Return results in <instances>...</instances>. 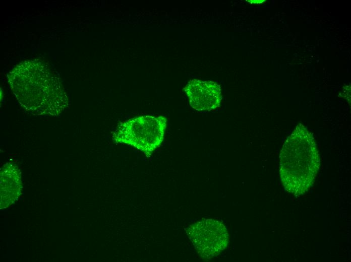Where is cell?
<instances>
[{"label":"cell","mask_w":351,"mask_h":262,"mask_svg":"<svg viewBox=\"0 0 351 262\" xmlns=\"http://www.w3.org/2000/svg\"><path fill=\"white\" fill-rule=\"evenodd\" d=\"M189 234L196 249L204 259H211L227 246L228 235L225 226L212 219L203 220L192 225Z\"/></svg>","instance_id":"cell-4"},{"label":"cell","mask_w":351,"mask_h":262,"mask_svg":"<svg viewBox=\"0 0 351 262\" xmlns=\"http://www.w3.org/2000/svg\"><path fill=\"white\" fill-rule=\"evenodd\" d=\"M8 81L19 103L34 115L56 116L68 107L60 79L41 61L20 63L9 73Z\"/></svg>","instance_id":"cell-1"},{"label":"cell","mask_w":351,"mask_h":262,"mask_svg":"<svg viewBox=\"0 0 351 262\" xmlns=\"http://www.w3.org/2000/svg\"><path fill=\"white\" fill-rule=\"evenodd\" d=\"M320 159L313 134L299 124L284 142L279 155V174L285 190L295 195L313 185Z\"/></svg>","instance_id":"cell-2"},{"label":"cell","mask_w":351,"mask_h":262,"mask_svg":"<svg viewBox=\"0 0 351 262\" xmlns=\"http://www.w3.org/2000/svg\"><path fill=\"white\" fill-rule=\"evenodd\" d=\"M191 106L197 111H210L219 106L220 86L212 81L190 80L184 88Z\"/></svg>","instance_id":"cell-5"},{"label":"cell","mask_w":351,"mask_h":262,"mask_svg":"<svg viewBox=\"0 0 351 262\" xmlns=\"http://www.w3.org/2000/svg\"><path fill=\"white\" fill-rule=\"evenodd\" d=\"M22 188L18 167L14 163H7L1 171V209L13 204L19 198Z\"/></svg>","instance_id":"cell-6"},{"label":"cell","mask_w":351,"mask_h":262,"mask_svg":"<svg viewBox=\"0 0 351 262\" xmlns=\"http://www.w3.org/2000/svg\"><path fill=\"white\" fill-rule=\"evenodd\" d=\"M166 119L162 116H142L120 123L112 139L132 146L149 156L162 142Z\"/></svg>","instance_id":"cell-3"}]
</instances>
